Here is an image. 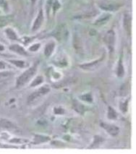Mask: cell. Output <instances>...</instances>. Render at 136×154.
<instances>
[{"mask_svg": "<svg viewBox=\"0 0 136 154\" xmlns=\"http://www.w3.org/2000/svg\"><path fill=\"white\" fill-rule=\"evenodd\" d=\"M128 101L127 100V101H125L124 103H122L120 105V109L122 112H127V111H128Z\"/></svg>", "mask_w": 136, "mask_h": 154, "instance_id": "obj_21", "label": "cell"}, {"mask_svg": "<svg viewBox=\"0 0 136 154\" xmlns=\"http://www.w3.org/2000/svg\"><path fill=\"white\" fill-rule=\"evenodd\" d=\"M36 1H37V0H31L32 4H35V3L36 2Z\"/></svg>", "mask_w": 136, "mask_h": 154, "instance_id": "obj_29", "label": "cell"}, {"mask_svg": "<svg viewBox=\"0 0 136 154\" xmlns=\"http://www.w3.org/2000/svg\"><path fill=\"white\" fill-rule=\"evenodd\" d=\"M5 34H6L7 37H8V38H10V40L15 41L17 39V34H16L15 30H14L11 28H6V29L5 30Z\"/></svg>", "mask_w": 136, "mask_h": 154, "instance_id": "obj_12", "label": "cell"}, {"mask_svg": "<svg viewBox=\"0 0 136 154\" xmlns=\"http://www.w3.org/2000/svg\"><path fill=\"white\" fill-rule=\"evenodd\" d=\"M117 74L118 75V77L119 78H122L125 75V69H124V67H123L122 64V60L120 59L118 62V67H117Z\"/></svg>", "mask_w": 136, "mask_h": 154, "instance_id": "obj_15", "label": "cell"}, {"mask_svg": "<svg viewBox=\"0 0 136 154\" xmlns=\"http://www.w3.org/2000/svg\"><path fill=\"white\" fill-rule=\"evenodd\" d=\"M104 42L106 43L108 49H110V52H112L114 50V44H115V33L114 30H110L106 33L104 36Z\"/></svg>", "mask_w": 136, "mask_h": 154, "instance_id": "obj_3", "label": "cell"}, {"mask_svg": "<svg viewBox=\"0 0 136 154\" xmlns=\"http://www.w3.org/2000/svg\"><path fill=\"white\" fill-rule=\"evenodd\" d=\"M5 67H6V65H5V62L0 61V70H1V69H5Z\"/></svg>", "mask_w": 136, "mask_h": 154, "instance_id": "obj_27", "label": "cell"}, {"mask_svg": "<svg viewBox=\"0 0 136 154\" xmlns=\"http://www.w3.org/2000/svg\"><path fill=\"white\" fill-rule=\"evenodd\" d=\"M49 91L50 89L49 86H46V85L40 88L38 91H35V92H33L31 95H30L29 97L28 98V103H33V102H35L37 99H39L41 96L48 94V93L49 92Z\"/></svg>", "mask_w": 136, "mask_h": 154, "instance_id": "obj_2", "label": "cell"}, {"mask_svg": "<svg viewBox=\"0 0 136 154\" xmlns=\"http://www.w3.org/2000/svg\"><path fill=\"white\" fill-rule=\"evenodd\" d=\"M0 8L2 10H8V4L6 0H0Z\"/></svg>", "mask_w": 136, "mask_h": 154, "instance_id": "obj_20", "label": "cell"}, {"mask_svg": "<svg viewBox=\"0 0 136 154\" xmlns=\"http://www.w3.org/2000/svg\"><path fill=\"white\" fill-rule=\"evenodd\" d=\"M60 8V4L58 2V1H55L54 2V5H53V10H54V12H56L57 10H58L59 8Z\"/></svg>", "mask_w": 136, "mask_h": 154, "instance_id": "obj_24", "label": "cell"}, {"mask_svg": "<svg viewBox=\"0 0 136 154\" xmlns=\"http://www.w3.org/2000/svg\"><path fill=\"white\" fill-rule=\"evenodd\" d=\"M10 62H11L12 64L14 65L17 66V67H20V68H23L25 67H26L27 64L24 61H21V60H10Z\"/></svg>", "mask_w": 136, "mask_h": 154, "instance_id": "obj_17", "label": "cell"}, {"mask_svg": "<svg viewBox=\"0 0 136 154\" xmlns=\"http://www.w3.org/2000/svg\"><path fill=\"white\" fill-rule=\"evenodd\" d=\"M10 50H11L12 51H14V52L19 54L20 55H27L26 51L25 50L23 46L18 45V44H13V45H11L9 47Z\"/></svg>", "mask_w": 136, "mask_h": 154, "instance_id": "obj_9", "label": "cell"}, {"mask_svg": "<svg viewBox=\"0 0 136 154\" xmlns=\"http://www.w3.org/2000/svg\"><path fill=\"white\" fill-rule=\"evenodd\" d=\"M64 110L62 108H55L54 109V113L57 114H64Z\"/></svg>", "mask_w": 136, "mask_h": 154, "instance_id": "obj_25", "label": "cell"}, {"mask_svg": "<svg viewBox=\"0 0 136 154\" xmlns=\"http://www.w3.org/2000/svg\"><path fill=\"white\" fill-rule=\"evenodd\" d=\"M99 7L102 10L110 12L115 11L118 9V6L117 5L111 4V3H101V4L99 5Z\"/></svg>", "mask_w": 136, "mask_h": 154, "instance_id": "obj_10", "label": "cell"}, {"mask_svg": "<svg viewBox=\"0 0 136 154\" xmlns=\"http://www.w3.org/2000/svg\"><path fill=\"white\" fill-rule=\"evenodd\" d=\"M52 2H53V0H48L47 1V5H46V10H47V12H49L50 7H51Z\"/></svg>", "mask_w": 136, "mask_h": 154, "instance_id": "obj_26", "label": "cell"}, {"mask_svg": "<svg viewBox=\"0 0 136 154\" xmlns=\"http://www.w3.org/2000/svg\"><path fill=\"white\" fill-rule=\"evenodd\" d=\"M39 48H40V44H36L30 46L29 48V50L31 51H36Z\"/></svg>", "mask_w": 136, "mask_h": 154, "instance_id": "obj_23", "label": "cell"}, {"mask_svg": "<svg viewBox=\"0 0 136 154\" xmlns=\"http://www.w3.org/2000/svg\"><path fill=\"white\" fill-rule=\"evenodd\" d=\"M50 140L49 137H47V136L44 135H35V137H34V144H39V143L47 142Z\"/></svg>", "mask_w": 136, "mask_h": 154, "instance_id": "obj_14", "label": "cell"}, {"mask_svg": "<svg viewBox=\"0 0 136 154\" xmlns=\"http://www.w3.org/2000/svg\"><path fill=\"white\" fill-rule=\"evenodd\" d=\"M131 21L132 19L130 15L129 14H125L123 19V26L128 34H130L131 32Z\"/></svg>", "mask_w": 136, "mask_h": 154, "instance_id": "obj_8", "label": "cell"}, {"mask_svg": "<svg viewBox=\"0 0 136 154\" xmlns=\"http://www.w3.org/2000/svg\"><path fill=\"white\" fill-rule=\"evenodd\" d=\"M74 107H75V109H76V111H77V112L82 113L81 111L83 110V106L80 105L78 102H76V103H74Z\"/></svg>", "mask_w": 136, "mask_h": 154, "instance_id": "obj_22", "label": "cell"}, {"mask_svg": "<svg viewBox=\"0 0 136 154\" xmlns=\"http://www.w3.org/2000/svg\"><path fill=\"white\" fill-rule=\"evenodd\" d=\"M117 117V114L116 111L112 107L109 106L108 111V118L110 119H114Z\"/></svg>", "mask_w": 136, "mask_h": 154, "instance_id": "obj_16", "label": "cell"}, {"mask_svg": "<svg viewBox=\"0 0 136 154\" xmlns=\"http://www.w3.org/2000/svg\"><path fill=\"white\" fill-rule=\"evenodd\" d=\"M43 21H44V13H43V11L42 10L39 12L38 16H37L35 22L33 23V31H36L42 26Z\"/></svg>", "mask_w": 136, "mask_h": 154, "instance_id": "obj_6", "label": "cell"}, {"mask_svg": "<svg viewBox=\"0 0 136 154\" xmlns=\"http://www.w3.org/2000/svg\"><path fill=\"white\" fill-rule=\"evenodd\" d=\"M0 127L5 130H12L15 128V125L8 119L0 118Z\"/></svg>", "mask_w": 136, "mask_h": 154, "instance_id": "obj_7", "label": "cell"}, {"mask_svg": "<svg viewBox=\"0 0 136 154\" xmlns=\"http://www.w3.org/2000/svg\"><path fill=\"white\" fill-rule=\"evenodd\" d=\"M55 47V44L54 42L49 43L48 44H46L45 49H44V54H45L46 57H50L51 55V54L53 53V51L54 50Z\"/></svg>", "mask_w": 136, "mask_h": 154, "instance_id": "obj_13", "label": "cell"}, {"mask_svg": "<svg viewBox=\"0 0 136 154\" xmlns=\"http://www.w3.org/2000/svg\"><path fill=\"white\" fill-rule=\"evenodd\" d=\"M110 14H104V15H102L99 18L96 20L95 25H96V26H101V25L105 24V23L108 22V20L110 19Z\"/></svg>", "mask_w": 136, "mask_h": 154, "instance_id": "obj_11", "label": "cell"}, {"mask_svg": "<svg viewBox=\"0 0 136 154\" xmlns=\"http://www.w3.org/2000/svg\"><path fill=\"white\" fill-rule=\"evenodd\" d=\"M2 50H4V46L2 45H0V51H2Z\"/></svg>", "mask_w": 136, "mask_h": 154, "instance_id": "obj_28", "label": "cell"}, {"mask_svg": "<svg viewBox=\"0 0 136 154\" xmlns=\"http://www.w3.org/2000/svg\"><path fill=\"white\" fill-rule=\"evenodd\" d=\"M82 100L83 101H87V102H92L93 101V98L92 96H91V94H84L83 96H80Z\"/></svg>", "mask_w": 136, "mask_h": 154, "instance_id": "obj_19", "label": "cell"}, {"mask_svg": "<svg viewBox=\"0 0 136 154\" xmlns=\"http://www.w3.org/2000/svg\"><path fill=\"white\" fill-rule=\"evenodd\" d=\"M37 69V66L33 65V67L29 68L28 69H27L26 72L21 74L18 78L16 80V88H20L22 85H25V84L28 83L29 80L33 78V76L35 75Z\"/></svg>", "mask_w": 136, "mask_h": 154, "instance_id": "obj_1", "label": "cell"}, {"mask_svg": "<svg viewBox=\"0 0 136 154\" xmlns=\"http://www.w3.org/2000/svg\"><path fill=\"white\" fill-rule=\"evenodd\" d=\"M101 126L104 129V130H106L107 132H108L109 134H110L111 135L115 136L119 133V128L117 126H115V125H109V124H107V123L102 122L101 123Z\"/></svg>", "mask_w": 136, "mask_h": 154, "instance_id": "obj_5", "label": "cell"}, {"mask_svg": "<svg viewBox=\"0 0 136 154\" xmlns=\"http://www.w3.org/2000/svg\"><path fill=\"white\" fill-rule=\"evenodd\" d=\"M43 81H44V78H43V77L42 76H38L36 78L35 80H33V82H32V83L30 84V86H31V87L37 86V85L42 84L43 83Z\"/></svg>", "mask_w": 136, "mask_h": 154, "instance_id": "obj_18", "label": "cell"}, {"mask_svg": "<svg viewBox=\"0 0 136 154\" xmlns=\"http://www.w3.org/2000/svg\"><path fill=\"white\" fill-rule=\"evenodd\" d=\"M103 60L104 57H101L99 60L94 61V62H91L90 63H85L81 64V65H80V67L85 69V70H94V69H96V68L100 65V63H101V61Z\"/></svg>", "mask_w": 136, "mask_h": 154, "instance_id": "obj_4", "label": "cell"}]
</instances>
